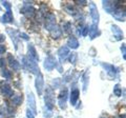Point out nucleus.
<instances>
[{"instance_id":"obj_1","label":"nucleus","mask_w":126,"mask_h":118,"mask_svg":"<svg viewBox=\"0 0 126 118\" xmlns=\"http://www.w3.org/2000/svg\"><path fill=\"white\" fill-rule=\"evenodd\" d=\"M22 60H23V64H24V66L30 71L31 73H33V74L40 73L39 68H38V64H37V61H35L30 55L27 57H23Z\"/></svg>"},{"instance_id":"obj_2","label":"nucleus","mask_w":126,"mask_h":118,"mask_svg":"<svg viewBox=\"0 0 126 118\" xmlns=\"http://www.w3.org/2000/svg\"><path fill=\"white\" fill-rule=\"evenodd\" d=\"M45 105L46 108L52 111L53 108H54V101H55V98H54V93L52 91V89H47L46 90V94H45Z\"/></svg>"},{"instance_id":"obj_3","label":"nucleus","mask_w":126,"mask_h":118,"mask_svg":"<svg viewBox=\"0 0 126 118\" xmlns=\"http://www.w3.org/2000/svg\"><path fill=\"white\" fill-rule=\"evenodd\" d=\"M35 85H36V90L38 92V95H42L43 90H44V79H43V75L41 73L37 74Z\"/></svg>"},{"instance_id":"obj_4","label":"nucleus","mask_w":126,"mask_h":118,"mask_svg":"<svg viewBox=\"0 0 126 118\" xmlns=\"http://www.w3.org/2000/svg\"><path fill=\"white\" fill-rule=\"evenodd\" d=\"M27 105H29V110L33 112L34 115L37 114V108H36V100H35L34 94L30 92L27 94Z\"/></svg>"},{"instance_id":"obj_5","label":"nucleus","mask_w":126,"mask_h":118,"mask_svg":"<svg viewBox=\"0 0 126 118\" xmlns=\"http://www.w3.org/2000/svg\"><path fill=\"white\" fill-rule=\"evenodd\" d=\"M54 25H56V16L54 14L49 13L45 16V29L50 31V29Z\"/></svg>"},{"instance_id":"obj_6","label":"nucleus","mask_w":126,"mask_h":118,"mask_svg":"<svg viewBox=\"0 0 126 118\" xmlns=\"http://www.w3.org/2000/svg\"><path fill=\"white\" fill-rule=\"evenodd\" d=\"M0 93L2 94L4 97H13V89L11 88L10 84L7 83H2L0 85Z\"/></svg>"},{"instance_id":"obj_7","label":"nucleus","mask_w":126,"mask_h":118,"mask_svg":"<svg viewBox=\"0 0 126 118\" xmlns=\"http://www.w3.org/2000/svg\"><path fill=\"white\" fill-rule=\"evenodd\" d=\"M90 15H92L93 18V24L94 25H98V22H99V13H98L97 6L94 3H90Z\"/></svg>"},{"instance_id":"obj_8","label":"nucleus","mask_w":126,"mask_h":118,"mask_svg":"<svg viewBox=\"0 0 126 118\" xmlns=\"http://www.w3.org/2000/svg\"><path fill=\"white\" fill-rule=\"evenodd\" d=\"M66 100H67V90L64 89L61 91L60 95H59V98H58V102H59V105H60L61 109L66 108Z\"/></svg>"},{"instance_id":"obj_9","label":"nucleus","mask_w":126,"mask_h":118,"mask_svg":"<svg viewBox=\"0 0 126 118\" xmlns=\"http://www.w3.org/2000/svg\"><path fill=\"white\" fill-rule=\"evenodd\" d=\"M55 66H56V59H55L52 55H48V57L45 59L44 61V68L47 71H52Z\"/></svg>"},{"instance_id":"obj_10","label":"nucleus","mask_w":126,"mask_h":118,"mask_svg":"<svg viewBox=\"0 0 126 118\" xmlns=\"http://www.w3.org/2000/svg\"><path fill=\"white\" fill-rule=\"evenodd\" d=\"M7 60H9L10 66H11V68L13 69V70L18 71L19 69H20V63H19V62L13 57V55H12V54H7Z\"/></svg>"},{"instance_id":"obj_11","label":"nucleus","mask_w":126,"mask_h":118,"mask_svg":"<svg viewBox=\"0 0 126 118\" xmlns=\"http://www.w3.org/2000/svg\"><path fill=\"white\" fill-rule=\"evenodd\" d=\"M20 13L25 15L26 17H32V16H34V14H35V7L32 5H24L20 10Z\"/></svg>"},{"instance_id":"obj_12","label":"nucleus","mask_w":126,"mask_h":118,"mask_svg":"<svg viewBox=\"0 0 126 118\" xmlns=\"http://www.w3.org/2000/svg\"><path fill=\"white\" fill-rule=\"evenodd\" d=\"M6 33L10 34V36L12 38V40L14 41V44H15V49L17 50L18 49V35H17V31L16 30H13V29H10V27H7L6 29Z\"/></svg>"},{"instance_id":"obj_13","label":"nucleus","mask_w":126,"mask_h":118,"mask_svg":"<svg viewBox=\"0 0 126 118\" xmlns=\"http://www.w3.org/2000/svg\"><path fill=\"white\" fill-rule=\"evenodd\" d=\"M13 21H14V17H13L12 10L6 11L5 14L1 17V22H3V23H12Z\"/></svg>"},{"instance_id":"obj_14","label":"nucleus","mask_w":126,"mask_h":118,"mask_svg":"<svg viewBox=\"0 0 126 118\" xmlns=\"http://www.w3.org/2000/svg\"><path fill=\"white\" fill-rule=\"evenodd\" d=\"M102 65L104 66V69L107 71L110 76H112V77H116V76H117L118 70H117L113 65H110V64H107V63H102Z\"/></svg>"},{"instance_id":"obj_15","label":"nucleus","mask_w":126,"mask_h":118,"mask_svg":"<svg viewBox=\"0 0 126 118\" xmlns=\"http://www.w3.org/2000/svg\"><path fill=\"white\" fill-rule=\"evenodd\" d=\"M111 30H112L113 35H115V37H116L117 40H120V39L123 38V32H122L121 29L118 25H112Z\"/></svg>"},{"instance_id":"obj_16","label":"nucleus","mask_w":126,"mask_h":118,"mask_svg":"<svg viewBox=\"0 0 126 118\" xmlns=\"http://www.w3.org/2000/svg\"><path fill=\"white\" fill-rule=\"evenodd\" d=\"M68 54H69V49L67 48V46H62V48L59 50V52H58L59 58H60L61 60H64V59L67 57Z\"/></svg>"},{"instance_id":"obj_17","label":"nucleus","mask_w":126,"mask_h":118,"mask_svg":"<svg viewBox=\"0 0 126 118\" xmlns=\"http://www.w3.org/2000/svg\"><path fill=\"white\" fill-rule=\"evenodd\" d=\"M49 32H50V34H52V36L54 38H59L62 35V31L58 25H54L52 29H50Z\"/></svg>"},{"instance_id":"obj_18","label":"nucleus","mask_w":126,"mask_h":118,"mask_svg":"<svg viewBox=\"0 0 126 118\" xmlns=\"http://www.w3.org/2000/svg\"><path fill=\"white\" fill-rule=\"evenodd\" d=\"M29 55L34 59L35 61H38L39 60V56L36 52V49H35V46L33 44H29Z\"/></svg>"},{"instance_id":"obj_19","label":"nucleus","mask_w":126,"mask_h":118,"mask_svg":"<svg viewBox=\"0 0 126 118\" xmlns=\"http://www.w3.org/2000/svg\"><path fill=\"white\" fill-rule=\"evenodd\" d=\"M11 102L13 105H15V107L20 105L22 103V95H18V94L13 95V97H12V99H11Z\"/></svg>"},{"instance_id":"obj_20","label":"nucleus","mask_w":126,"mask_h":118,"mask_svg":"<svg viewBox=\"0 0 126 118\" xmlns=\"http://www.w3.org/2000/svg\"><path fill=\"white\" fill-rule=\"evenodd\" d=\"M78 98H79V91L77 89H75L70 93V103H72V105H76Z\"/></svg>"},{"instance_id":"obj_21","label":"nucleus","mask_w":126,"mask_h":118,"mask_svg":"<svg viewBox=\"0 0 126 118\" xmlns=\"http://www.w3.org/2000/svg\"><path fill=\"white\" fill-rule=\"evenodd\" d=\"M68 46H69V48H72V49H77L79 46V42H78L76 37L72 36L68 39Z\"/></svg>"},{"instance_id":"obj_22","label":"nucleus","mask_w":126,"mask_h":118,"mask_svg":"<svg viewBox=\"0 0 126 118\" xmlns=\"http://www.w3.org/2000/svg\"><path fill=\"white\" fill-rule=\"evenodd\" d=\"M1 75H2V77H4L5 79H10L12 77V72L7 69H3L2 72H1Z\"/></svg>"},{"instance_id":"obj_23","label":"nucleus","mask_w":126,"mask_h":118,"mask_svg":"<svg viewBox=\"0 0 126 118\" xmlns=\"http://www.w3.org/2000/svg\"><path fill=\"white\" fill-rule=\"evenodd\" d=\"M97 29H98V26L97 25H92V26H90V38H92V39H94V37H96L97 36Z\"/></svg>"},{"instance_id":"obj_24","label":"nucleus","mask_w":126,"mask_h":118,"mask_svg":"<svg viewBox=\"0 0 126 118\" xmlns=\"http://www.w3.org/2000/svg\"><path fill=\"white\" fill-rule=\"evenodd\" d=\"M87 72L85 73V75L83 76V91L85 92L86 89H87V80H88V77H87Z\"/></svg>"},{"instance_id":"obj_25","label":"nucleus","mask_w":126,"mask_h":118,"mask_svg":"<svg viewBox=\"0 0 126 118\" xmlns=\"http://www.w3.org/2000/svg\"><path fill=\"white\" fill-rule=\"evenodd\" d=\"M113 93H115L117 96H120V95H121V89H120L119 84H117V85L115 86V89H113Z\"/></svg>"},{"instance_id":"obj_26","label":"nucleus","mask_w":126,"mask_h":118,"mask_svg":"<svg viewBox=\"0 0 126 118\" xmlns=\"http://www.w3.org/2000/svg\"><path fill=\"white\" fill-rule=\"evenodd\" d=\"M2 5L5 7L6 11H9L12 9V5H11V3L10 2H7V1H2Z\"/></svg>"},{"instance_id":"obj_27","label":"nucleus","mask_w":126,"mask_h":118,"mask_svg":"<svg viewBox=\"0 0 126 118\" xmlns=\"http://www.w3.org/2000/svg\"><path fill=\"white\" fill-rule=\"evenodd\" d=\"M53 116V112L50 111V110H46V111L44 112V117H46V118H50Z\"/></svg>"},{"instance_id":"obj_28","label":"nucleus","mask_w":126,"mask_h":118,"mask_svg":"<svg viewBox=\"0 0 126 118\" xmlns=\"http://www.w3.org/2000/svg\"><path fill=\"white\" fill-rule=\"evenodd\" d=\"M88 31H89V26H88V25L84 26L83 30H82V35H83V36H86V35H87V33H88Z\"/></svg>"},{"instance_id":"obj_29","label":"nucleus","mask_w":126,"mask_h":118,"mask_svg":"<svg viewBox=\"0 0 126 118\" xmlns=\"http://www.w3.org/2000/svg\"><path fill=\"white\" fill-rule=\"evenodd\" d=\"M18 36L20 37V38H23V39H24V40H29V39H30V37L27 36V35H26L25 33H20V34L18 35Z\"/></svg>"},{"instance_id":"obj_30","label":"nucleus","mask_w":126,"mask_h":118,"mask_svg":"<svg viewBox=\"0 0 126 118\" xmlns=\"http://www.w3.org/2000/svg\"><path fill=\"white\" fill-rule=\"evenodd\" d=\"M70 62H73V63H75V62H76V59H77V54H75V53H73L72 54V56H70Z\"/></svg>"},{"instance_id":"obj_31","label":"nucleus","mask_w":126,"mask_h":118,"mask_svg":"<svg viewBox=\"0 0 126 118\" xmlns=\"http://www.w3.org/2000/svg\"><path fill=\"white\" fill-rule=\"evenodd\" d=\"M5 64H6L5 59H4V58H0V68H3V69H4Z\"/></svg>"},{"instance_id":"obj_32","label":"nucleus","mask_w":126,"mask_h":118,"mask_svg":"<svg viewBox=\"0 0 126 118\" xmlns=\"http://www.w3.org/2000/svg\"><path fill=\"white\" fill-rule=\"evenodd\" d=\"M5 51H6L5 45L0 44V55H1V54H4V53H5Z\"/></svg>"},{"instance_id":"obj_33","label":"nucleus","mask_w":126,"mask_h":118,"mask_svg":"<svg viewBox=\"0 0 126 118\" xmlns=\"http://www.w3.org/2000/svg\"><path fill=\"white\" fill-rule=\"evenodd\" d=\"M121 51L123 52V54H125L126 53V44H123L121 46Z\"/></svg>"},{"instance_id":"obj_34","label":"nucleus","mask_w":126,"mask_h":118,"mask_svg":"<svg viewBox=\"0 0 126 118\" xmlns=\"http://www.w3.org/2000/svg\"><path fill=\"white\" fill-rule=\"evenodd\" d=\"M4 39H5V37H4V36H3V35H0V42L4 41Z\"/></svg>"},{"instance_id":"obj_35","label":"nucleus","mask_w":126,"mask_h":118,"mask_svg":"<svg viewBox=\"0 0 126 118\" xmlns=\"http://www.w3.org/2000/svg\"><path fill=\"white\" fill-rule=\"evenodd\" d=\"M123 58H124V59H126V54H123Z\"/></svg>"},{"instance_id":"obj_36","label":"nucleus","mask_w":126,"mask_h":118,"mask_svg":"<svg viewBox=\"0 0 126 118\" xmlns=\"http://www.w3.org/2000/svg\"><path fill=\"white\" fill-rule=\"evenodd\" d=\"M57 118H62V117H61V116H59V117H57Z\"/></svg>"},{"instance_id":"obj_37","label":"nucleus","mask_w":126,"mask_h":118,"mask_svg":"<svg viewBox=\"0 0 126 118\" xmlns=\"http://www.w3.org/2000/svg\"><path fill=\"white\" fill-rule=\"evenodd\" d=\"M124 14H125V16H126V11H125V13H124Z\"/></svg>"},{"instance_id":"obj_38","label":"nucleus","mask_w":126,"mask_h":118,"mask_svg":"<svg viewBox=\"0 0 126 118\" xmlns=\"http://www.w3.org/2000/svg\"><path fill=\"white\" fill-rule=\"evenodd\" d=\"M0 11H1V7H0Z\"/></svg>"}]
</instances>
